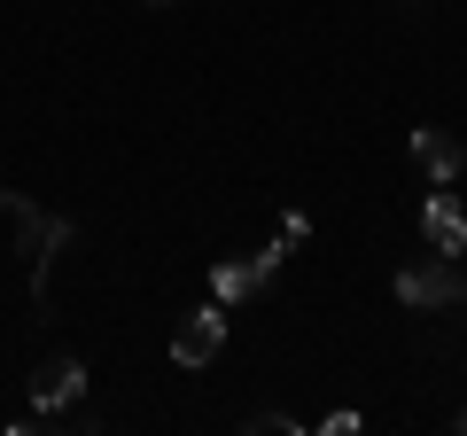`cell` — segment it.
<instances>
[{
    "instance_id": "cell-1",
    "label": "cell",
    "mask_w": 467,
    "mask_h": 436,
    "mask_svg": "<svg viewBox=\"0 0 467 436\" xmlns=\"http://www.w3.org/2000/svg\"><path fill=\"white\" fill-rule=\"evenodd\" d=\"M0 211L24 226V257H32V304L47 312V304H55V257L78 242V218H47V211H32L16 187H0Z\"/></svg>"
},
{
    "instance_id": "cell-2",
    "label": "cell",
    "mask_w": 467,
    "mask_h": 436,
    "mask_svg": "<svg viewBox=\"0 0 467 436\" xmlns=\"http://www.w3.org/2000/svg\"><path fill=\"white\" fill-rule=\"evenodd\" d=\"M398 296L413 304V312H444V304L467 296V281H460V265H451L444 250H429V257H413V265L398 273Z\"/></svg>"
},
{
    "instance_id": "cell-3",
    "label": "cell",
    "mask_w": 467,
    "mask_h": 436,
    "mask_svg": "<svg viewBox=\"0 0 467 436\" xmlns=\"http://www.w3.org/2000/svg\"><path fill=\"white\" fill-rule=\"evenodd\" d=\"M226 351V304H202V312H187L180 327H171V358H180V367H211V358Z\"/></svg>"
},
{
    "instance_id": "cell-4",
    "label": "cell",
    "mask_w": 467,
    "mask_h": 436,
    "mask_svg": "<svg viewBox=\"0 0 467 436\" xmlns=\"http://www.w3.org/2000/svg\"><path fill=\"white\" fill-rule=\"evenodd\" d=\"M281 257H288V242H273V250H250V257H226V265L211 273V296H218V304H242L250 288H265L273 273H281Z\"/></svg>"
},
{
    "instance_id": "cell-5",
    "label": "cell",
    "mask_w": 467,
    "mask_h": 436,
    "mask_svg": "<svg viewBox=\"0 0 467 436\" xmlns=\"http://www.w3.org/2000/svg\"><path fill=\"white\" fill-rule=\"evenodd\" d=\"M86 389V367L78 358H47V367L32 374V413H70Z\"/></svg>"
},
{
    "instance_id": "cell-6",
    "label": "cell",
    "mask_w": 467,
    "mask_h": 436,
    "mask_svg": "<svg viewBox=\"0 0 467 436\" xmlns=\"http://www.w3.org/2000/svg\"><path fill=\"white\" fill-rule=\"evenodd\" d=\"M413 164L429 171L436 187H451V180L467 171V149H460V140L444 133V125H420V133H413Z\"/></svg>"
},
{
    "instance_id": "cell-7",
    "label": "cell",
    "mask_w": 467,
    "mask_h": 436,
    "mask_svg": "<svg viewBox=\"0 0 467 436\" xmlns=\"http://www.w3.org/2000/svg\"><path fill=\"white\" fill-rule=\"evenodd\" d=\"M420 234H429V250L460 257V250H467V211H460L451 195H429V211H420Z\"/></svg>"
},
{
    "instance_id": "cell-8",
    "label": "cell",
    "mask_w": 467,
    "mask_h": 436,
    "mask_svg": "<svg viewBox=\"0 0 467 436\" xmlns=\"http://www.w3.org/2000/svg\"><path fill=\"white\" fill-rule=\"evenodd\" d=\"M250 436H296V420H288V413H257Z\"/></svg>"
}]
</instances>
